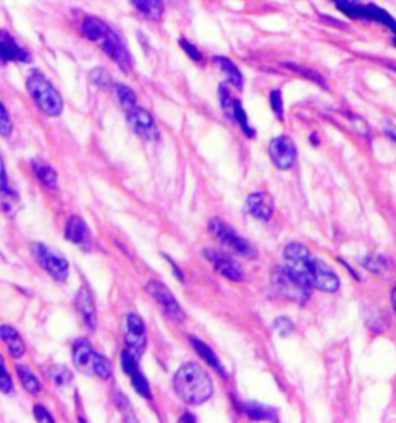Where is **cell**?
Here are the masks:
<instances>
[{"label":"cell","mask_w":396,"mask_h":423,"mask_svg":"<svg viewBox=\"0 0 396 423\" xmlns=\"http://www.w3.org/2000/svg\"><path fill=\"white\" fill-rule=\"evenodd\" d=\"M284 258L285 267L307 287L330 293L339 290V277L319 258L311 255V251L305 245L297 244V242L288 244L284 251Z\"/></svg>","instance_id":"cell-1"},{"label":"cell","mask_w":396,"mask_h":423,"mask_svg":"<svg viewBox=\"0 0 396 423\" xmlns=\"http://www.w3.org/2000/svg\"><path fill=\"white\" fill-rule=\"evenodd\" d=\"M82 33L87 39L98 45L124 73H130L134 69V59L130 56V52L116 32H113L104 21L93 16L87 17L82 22Z\"/></svg>","instance_id":"cell-2"},{"label":"cell","mask_w":396,"mask_h":423,"mask_svg":"<svg viewBox=\"0 0 396 423\" xmlns=\"http://www.w3.org/2000/svg\"><path fill=\"white\" fill-rule=\"evenodd\" d=\"M173 389L188 404H201L214 394V385L209 374L197 363H186L173 377Z\"/></svg>","instance_id":"cell-3"},{"label":"cell","mask_w":396,"mask_h":423,"mask_svg":"<svg viewBox=\"0 0 396 423\" xmlns=\"http://www.w3.org/2000/svg\"><path fill=\"white\" fill-rule=\"evenodd\" d=\"M27 87L29 95L42 112L48 117H59L64 111L62 96L59 95L56 87L40 73L34 70L27 78Z\"/></svg>","instance_id":"cell-4"},{"label":"cell","mask_w":396,"mask_h":423,"mask_svg":"<svg viewBox=\"0 0 396 423\" xmlns=\"http://www.w3.org/2000/svg\"><path fill=\"white\" fill-rule=\"evenodd\" d=\"M73 361L77 369L88 376L107 380L112 377L113 367L107 356L101 355L93 349L92 343L87 340H77L73 344Z\"/></svg>","instance_id":"cell-5"},{"label":"cell","mask_w":396,"mask_h":423,"mask_svg":"<svg viewBox=\"0 0 396 423\" xmlns=\"http://www.w3.org/2000/svg\"><path fill=\"white\" fill-rule=\"evenodd\" d=\"M32 251L36 261L44 268L53 279L65 282L69 277V262L58 250L44 244H32Z\"/></svg>","instance_id":"cell-6"},{"label":"cell","mask_w":396,"mask_h":423,"mask_svg":"<svg viewBox=\"0 0 396 423\" xmlns=\"http://www.w3.org/2000/svg\"><path fill=\"white\" fill-rule=\"evenodd\" d=\"M209 231H211L215 239H219L225 247L238 253V255L245 258L256 256V250L253 249V245L221 219H211V222H209Z\"/></svg>","instance_id":"cell-7"},{"label":"cell","mask_w":396,"mask_h":423,"mask_svg":"<svg viewBox=\"0 0 396 423\" xmlns=\"http://www.w3.org/2000/svg\"><path fill=\"white\" fill-rule=\"evenodd\" d=\"M273 282L274 287L277 288V292L282 296H285L286 299H291L294 302H299V304L307 302L311 295V288L299 281L286 267H282L274 271Z\"/></svg>","instance_id":"cell-8"},{"label":"cell","mask_w":396,"mask_h":423,"mask_svg":"<svg viewBox=\"0 0 396 423\" xmlns=\"http://www.w3.org/2000/svg\"><path fill=\"white\" fill-rule=\"evenodd\" d=\"M146 290H147V293L151 295L155 301H157V304L161 307V310L164 312V315L167 318H171L172 321H175V323L184 321L186 315L182 309V306L178 304L175 296L172 295L171 290L167 288L163 282L157 281V279L149 281Z\"/></svg>","instance_id":"cell-9"},{"label":"cell","mask_w":396,"mask_h":423,"mask_svg":"<svg viewBox=\"0 0 396 423\" xmlns=\"http://www.w3.org/2000/svg\"><path fill=\"white\" fill-rule=\"evenodd\" d=\"M127 115V121L130 124L132 130L146 141H155L158 138V128L155 124V119L146 108L134 106L129 111H125Z\"/></svg>","instance_id":"cell-10"},{"label":"cell","mask_w":396,"mask_h":423,"mask_svg":"<svg viewBox=\"0 0 396 423\" xmlns=\"http://www.w3.org/2000/svg\"><path fill=\"white\" fill-rule=\"evenodd\" d=\"M124 341L127 346V352H130L135 358H140L144 354L147 346V335H146V325H144L143 319L130 313L127 315V323H125V334Z\"/></svg>","instance_id":"cell-11"},{"label":"cell","mask_w":396,"mask_h":423,"mask_svg":"<svg viewBox=\"0 0 396 423\" xmlns=\"http://www.w3.org/2000/svg\"><path fill=\"white\" fill-rule=\"evenodd\" d=\"M269 157L275 166L279 169H290L293 163L296 161V144L288 135L275 137L274 140L269 143Z\"/></svg>","instance_id":"cell-12"},{"label":"cell","mask_w":396,"mask_h":423,"mask_svg":"<svg viewBox=\"0 0 396 423\" xmlns=\"http://www.w3.org/2000/svg\"><path fill=\"white\" fill-rule=\"evenodd\" d=\"M32 62V56L7 30H0V64Z\"/></svg>","instance_id":"cell-13"},{"label":"cell","mask_w":396,"mask_h":423,"mask_svg":"<svg viewBox=\"0 0 396 423\" xmlns=\"http://www.w3.org/2000/svg\"><path fill=\"white\" fill-rule=\"evenodd\" d=\"M205 256L209 259V262L214 265V268L217 270L220 275H223L231 281H243V268L240 267L236 261H232L230 256H226L225 253L208 249L205 250Z\"/></svg>","instance_id":"cell-14"},{"label":"cell","mask_w":396,"mask_h":423,"mask_svg":"<svg viewBox=\"0 0 396 423\" xmlns=\"http://www.w3.org/2000/svg\"><path fill=\"white\" fill-rule=\"evenodd\" d=\"M121 365H123L124 372L130 377L132 385H134V388L138 394H141L146 398H151L152 397L151 386H149L146 377H144L140 371V366H138V358H135V356L130 352H127V350H124V352L121 354Z\"/></svg>","instance_id":"cell-15"},{"label":"cell","mask_w":396,"mask_h":423,"mask_svg":"<svg viewBox=\"0 0 396 423\" xmlns=\"http://www.w3.org/2000/svg\"><path fill=\"white\" fill-rule=\"evenodd\" d=\"M246 209L249 211L251 216L256 219L267 222L271 219L274 211V202L273 197L267 194V192H254L246 201Z\"/></svg>","instance_id":"cell-16"},{"label":"cell","mask_w":396,"mask_h":423,"mask_svg":"<svg viewBox=\"0 0 396 423\" xmlns=\"http://www.w3.org/2000/svg\"><path fill=\"white\" fill-rule=\"evenodd\" d=\"M76 307H77V310H79L81 317H82L84 323H86L87 328L95 330L96 325H98V317H96V307H95L93 295H92V292H90V288L87 286L81 287L79 292H77Z\"/></svg>","instance_id":"cell-17"},{"label":"cell","mask_w":396,"mask_h":423,"mask_svg":"<svg viewBox=\"0 0 396 423\" xmlns=\"http://www.w3.org/2000/svg\"><path fill=\"white\" fill-rule=\"evenodd\" d=\"M130 3L146 21L158 22L163 19L164 14L163 0H130Z\"/></svg>","instance_id":"cell-18"},{"label":"cell","mask_w":396,"mask_h":423,"mask_svg":"<svg viewBox=\"0 0 396 423\" xmlns=\"http://www.w3.org/2000/svg\"><path fill=\"white\" fill-rule=\"evenodd\" d=\"M0 340H2L14 358H21L25 354V343H23L19 332L11 325H0Z\"/></svg>","instance_id":"cell-19"},{"label":"cell","mask_w":396,"mask_h":423,"mask_svg":"<svg viewBox=\"0 0 396 423\" xmlns=\"http://www.w3.org/2000/svg\"><path fill=\"white\" fill-rule=\"evenodd\" d=\"M65 238L77 245H84L88 239V228L79 216H71L65 225Z\"/></svg>","instance_id":"cell-20"},{"label":"cell","mask_w":396,"mask_h":423,"mask_svg":"<svg viewBox=\"0 0 396 423\" xmlns=\"http://www.w3.org/2000/svg\"><path fill=\"white\" fill-rule=\"evenodd\" d=\"M214 62L219 65V69L221 71H223L231 86H234V87L238 89V90L243 89V75H242V71L238 70L237 65L234 64L231 59H227L225 56H214Z\"/></svg>","instance_id":"cell-21"},{"label":"cell","mask_w":396,"mask_h":423,"mask_svg":"<svg viewBox=\"0 0 396 423\" xmlns=\"http://www.w3.org/2000/svg\"><path fill=\"white\" fill-rule=\"evenodd\" d=\"M190 343H192V346H194L195 352L200 355L201 358H205L209 363V365L214 367V369H217L221 377L226 378V369L223 367V365L220 363L219 356L212 352V349L209 347L206 343H203L201 340H198V338H195V336H190Z\"/></svg>","instance_id":"cell-22"},{"label":"cell","mask_w":396,"mask_h":423,"mask_svg":"<svg viewBox=\"0 0 396 423\" xmlns=\"http://www.w3.org/2000/svg\"><path fill=\"white\" fill-rule=\"evenodd\" d=\"M33 169L38 179L40 180V183L45 186L47 190H56L58 188V175L56 171L50 165H47L45 161L42 160H34L33 161Z\"/></svg>","instance_id":"cell-23"},{"label":"cell","mask_w":396,"mask_h":423,"mask_svg":"<svg viewBox=\"0 0 396 423\" xmlns=\"http://www.w3.org/2000/svg\"><path fill=\"white\" fill-rule=\"evenodd\" d=\"M16 371H17V376H19V378H21L22 386L29 392V394H33V396L40 394V392H42V385L39 382V378L34 376L33 371L29 369L28 366L17 365L16 366Z\"/></svg>","instance_id":"cell-24"},{"label":"cell","mask_w":396,"mask_h":423,"mask_svg":"<svg viewBox=\"0 0 396 423\" xmlns=\"http://www.w3.org/2000/svg\"><path fill=\"white\" fill-rule=\"evenodd\" d=\"M243 411L254 420H277L275 409L260 403H245Z\"/></svg>","instance_id":"cell-25"},{"label":"cell","mask_w":396,"mask_h":423,"mask_svg":"<svg viewBox=\"0 0 396 423\" xmlns=\"http://www.w3.org/2000/svg\"><path fill=\"white\" fill-rule=\"evenodd\" d=\"M116 98L124 111H129V108L136 106V95L134 93V90L127 86H123V84L116 86Z\"/></svg>","instance_id":"cell-26"},{"label":"cell","mask_w":396,"mask_h":423,"mask_svg":"<svg viewBox=\"0 0 396 423\" xmlns=\"http://www.w3.org/2000/svg\"><path fill=\"white\" fill-rule=\"evenodd\" d=\"M234 118L238 121L240 128L245 130V134L248 135L249 138H253L256 135V132L251 129V126L248 123V117H246L243 106L240 104V101H237V100H234Z\"/></svg>","instance_id":"cell-27"},{"label":"cell","mask_w":396,"mask_h":423,"mask_svg":"<svg viewBox=\"0 0 396 423\" xmlns=\"http://www.w3.org/2000/svg\"><path fill=\"white\" fill-rule=\"evenodd\" d=\"M50 376L53 378V382L58 386H61V388L62 386H69L71 383V380H73V376H71V372L65 366H51Z\"/></svg>","instance_id":"cell-28"},{"label":"cell","mask_w":396,"mask_h":423,"mask_svg":"<svg viewBox=\"0 0 396 423\" xmlns=\"http://www.w3.org/2000/svg\"><path fill=\"white\" fill-rule=\"evenodd\" d=\"M0 391L5 392V394H11L14 391L13 378H11L7 366H5L2 355H0Z\"/></svg>","instance_id":"cell-29"},{"label":"cell","mask_w":396,"mask_h":423,"mask_svg":"<svg viewBox=\"0 0 396 423\" xmlns=\"http://www.w3.org/2000/svg\"><path fill=\"white\" fill-rule=\"evenodd\" d=\"M90 81H92L95 86H98L101 89H107L112 84L110 75L107 73L104 69H95L90 71Z\"/></svg>","instance_id":"cell-30"},{"label":"cell","mask_w":396,"mask_h":423,"mask_svg":"<svg viewBox=\"0 0 396 423\" xmlns=\"http://www.w3.org/2000/svg\"><path fill=\"white\" fill-rule=\"evenodd\" d=\"M220 101H221V107H223L225 113L227 115V117L234 118V100L225 84H221L220 86Z\"/></svg>","instance_id":"cell-31"},{"label":"cell","mask_w":396,"mask_h":423,"mask_svg":"<svg viewBox=\"0 0 396 423\" xmlns=\"http://www.w3.org/2000/svg\"><path fill=\"white\" fill-rule=\"evenodd\" d=\"M11 130H13V123H11L7 108H5L2 102H0V135L8 137L11 134Z\"/></svg>","instance_id":"cell-32"},{"label":"cell","mask_w":396,"mask_h":423,"mask_svg":"<svg viewBox=\"0 0 396 423\" xmlns=\"http://www.w3.org/2000/svg\"><path fill=\"white\" fill-rule=\"evenodd\" d=\"M362 265L365 268H369L370 271H373V273H380V271L386 268L387 262H386V259L381 256H371V258L364 259Z\"/></svg>","instance_id":"cell-33"},{"label":"cell","mask_w":396,"mask_h":423,"mask_svg":"<svg viewBox=\"0 0 396 423\" xmlns=\"http://www.w3.org/2000/svg\"><path fill=\"white\" fill-rule=\"evenodd\" d=\"M274 328L275 330L279 332V335L282 336H288L291 335V332L294 330V325H293V321L291 319H288L285 317H280L274 321Z\"/></svg>","instance_id":"cell-34"},{"label":"cell","mask_w":396,"mask_h":423,"mask_svg":"<svg viewBox=\"0 0 396 423\" xmlns=\"http://www.w3.org/2000/svg\"><path fill=\"white\" fill-rule=\"evenodd\" d=\"M271 107L279 119H284V100H282L280 90H273L271 92Z\"/></svg>","instance_id":"cell-35"},{"label":"cell","mask_w":396,"mask_h":423,"mask_svg":"<svg viewBox=\"0 0 396 423\" xmlns=\"http://www.w3.org/2000/svg\"><path fill=\"white\" fill-rule=\"evenodd\" d=\"M180 45H182L184 53L188 54L190 59H194V60H201L203 59V54L200 53V50H198V48L194 44H190L189 41H186L184 38H182V39H180Z\"/></svg>","instance_id":"cell-36"},{"label":"cell","mask_w":396,"mask_h":423,"mask_svg":"<svg viewBox=\"0 0 396 423\" xmlns=\"http://www.w3.org/2000/svg\"><path fill=\"white\" fill-rule=\"evenodd\" d=\"M33 409H34L33 411L34 417H36V420H38V422H55V419H53V415L48 413V411L44 407H40V404H36Z\"/></svg>","instance_id":"cell-37"},{"label":"cell","mask_w":396,"mask_h":423,"mask_svg":"<svg viewBox=\"0 0 396 423\" xmlns=\"http://www.w3.org/2000/svg\"><path fill=\"white\" fill-rule=\"evenodd\" d=\"M7 190V172H5V165L2 157H0V192H5Z\"/></svg>","instance_id":"cell-38"},{"label":"cell","mask_w":396,"mask_h":423,"mask_svg":"<svg viewBox=\"0 0 396 423\" xmlns=\"http://www.w3.org/2000/svg\"><path fill=\"white\" fill-rule=\"evenodd\" d=\"M333 2L339 7H344V5H351V3H358V0H333Z\"/></svg>","instance_id":"cell-39"},{"label":"cell","mask_w":396,"mask_h":423,"mask_svg":"<svg viewBox=\"0 0 396 423\" xmlns=\"http://www.w3.org/2000/svg\"><path fill=\"white\" fill-rule=\"evenodd\" d=\"M387 135L392 138V140H395L396 141V128H387Z\"/></svg>","instance_id":"cell-40"},{"label":"cell","mask_w":396,"mask_h":423,"mask_svg":"<svg viewBox=\"0 0 396 423\" xmlns=\"http://www.w3.org/2000/svg\"><path fill=\"white\" fill-rule=\"evenodd\" d=\"M188 419H189V420H195V417H194V415H192V414H186V415H183V417H182V419H180V420H182V422H184V420H188Z\"/></svg>","instance_id":"cell-41"},{"label":"cell","mask_w":396,"mask_h":423,"mask_svg":"<svg viewBox=\"0 0 396 423\" xmlns=\"http://www.w3.org/2000/svg\"><path fill=\"white\" fill-rule=\"evenodd\" d=\"M392 304H393V309H395V312H396V287H395L393 293H392Z\"/></svg>","instance_id":"cell-42"},{"label":"cell","mask_w":396,"mask_h":423,"mask_svg":"<svg viewBox=\"0 0 396 423\" xmlns=\"http://www.w3.org/2000/svg\"><path fill=\"white\" fill-rule=\"evenodd\" d=\"M393 44L396 45V34H395V39H393Z\"/></svg>","instance_id":"cell-43"}]
</instances>
